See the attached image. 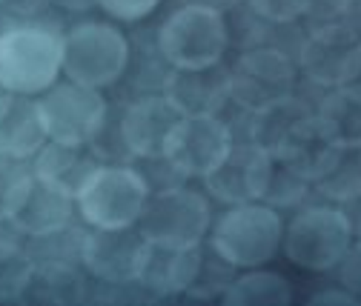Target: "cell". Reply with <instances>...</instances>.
<instances>
[{
    "label": "cell",
    "instance_id": "6da1fadb",
    "mask_svg": "<svg viewBox=\"0 0 361 306\" xmlns=\"http://www.w3.org/2000/svg\"><path fill=\"white\" fill-rule=\"evenodd\" d=\"M63 75V34L47 23L0 32V86L15 95H43Z\"/></svg>",
    "mask_w": 361,
    "mask_h": 306
},
{
    "label": "cell",
    "instance_id": "7a4b0ae2",
    "mask_svg": "<svg viewBox=\"0 0 361 306\" xmlns=\"http://www.w3.org/2000/svg\"><path fill=\"white\" fill-rule=\"evenodd\" d=\"M284 221L279 209L261 200L235 203L224 212L209 235L212 252L233 269L267 267L281 249Z\"/></svg>",
    "mask_w": 361,
    "mask_h": 306
},
{
    "label": "cell",
    "instance_id": "3957f363",
    "mask_svg": "<svg viewBox=\"0 0 361 306\" xmlns=\"http://www.w3.org/2000/svg\"><path fill=\"white\" fill-rule=\"evenodd\" d=\"M355 243L353 221L341 206L319 203L301 209L284 229L281 246L290 264L304 272H333Z\"/></svg>",
    "mask_w": 361,
    "mask_h": 306
},
{
    "label": "cell",
    "instance_id": "277c9868",
    "mask_svg": "<svg viewBox=\"0 0 361 306\" xmlns=\"http://www.w3.org/2000/svg\"><path fill=\"white\" fill-rule=\"evenodd\" d=\"M149 198L147 178L123 163H101L80 186L75 206L83 224L92 229H126L135 227Z\"/></svg>",
    "mask_w": 361,
    "mask_h": 306
},
{
    "label": "cell",
    "instance_id": "5b68a950",
    "mask_svg": "<svg viewBox=\"0 0 361 306\" xmlns=\"http://www.w3.org/2000/svg\"><path fill=\"white\" fill-rule=\"evenodd\" d=\"M227 20L218 9L204 4H184L164 20L158 32V49L172 69L215 66L227 55Z\"/></svg>",
    "mask_w": 361,
    "mask_h": 306
},
{
    "label": "cell",
    "instance_id": "8992f818",
    "mask_svg": "<svg viewBox=\"0 0 361 306\" xmlns=\"http://www.w3.org/2000/svg\"><path fill=\"white\" fill-rule=\"evenodd\" d=\"M129 66V43L112 23L86 20L63 34V75L72 83L104 89Z\"/></svg>",
    "mask_w": 361,
    "mask_h": 306
},
{
    "label": "cell",
    "instance_id": "52a82bcc",
    "mask_svg": "<svg viewBox=\"0 0 361 306\" xmlns=\"http://www.w3.org/2000/svg\"><path fill=\"white\" fill-rule=\"evenodd\" d=\"M212 224L209 200L187 186H169L158 195H149L138 217V232L149 243L161 246H201Z\"/></svg>",
    "mask_w": 361,
    "mask_h": 306
},
{
    "label": "cell",
    "instance_id": "ba28073f",
    "mask_svg": "<svg viewBox=\"0 0 361 306\" xmlns=\"http://www.w3.org/2000/svg\"><path fill=\"white\" fill-rule=\"evenodd\" d=\"M47 138L72 146H92L106 129V98L80 83H55L37 101Z\"/></svg>",
    "mask_w": 361,
    "mask_h": 306
},
{
    "label": "cell",
    "instance_id": "9c48e42d",
    "mask_svg": "<svg viewBox=\"0 0 361 306\" xmlns=\"http://www.w3.org/2000/svg\"><path fill=\"white\" fill-rule=\"evenodd\" d=\"M227 72L230 101H235L241 109L252 115L295 95V63L281 49H247Z\"/></svg>",
    "mask_w": 361,
    "mask_h": 306
},
{
    "label": "cell",
    "instance_id": "30bf717a",
    "mask_svg": "<svg viewBox=\"0 0 361 306\" xmlns=\"http://www.w3.org/2000/svg\"><path fill=\"white\" fill-rule=\"evenodd\" d=\"M235 146L233 129L218 115L178 117L164 144V160L180 178H207Z\"/></svg>",
    "mask_w": 361,
    "mask_h": 306
},
{
    "label": "cell",
    "instance_id": "8fae6325",
    "mask_svg": "<svg viewBox=\"0 0 361 306\" xmlns=\"http://www.w3.org/2000/svg\"><path fill=\"white\" fill-rule=\"evenodd\" d=\"M298 63L301 72L324 89L355 83L361 77V32L353 23L315 26L301 43Z\"/></svg>",
    "mask_w": 361,
    "mask_h": 306
},
{
    "label": "cell",
    "instance_id": "7c38bea8",
    "mask_svg": "<svg viewBox=\"0 0 361 306\" xmlns=\"http://www.w3.org/2000/svg\"><path fill=\"white\" fill-rule=\"evenodd\" d=\"M75 198L52 186L49 181L37 178L35 172H20L18 181L9 186L0 212L9 215V221L26 238H52L63 232L72 221Z\"/></svg>",
    "mask_w": 361,
    "mask_h": 306
},
{
    "label": "cell",
    "instance_id": "4fadbf2b",
    "mask_svg": "<svg viewBox=\"0 0 361 306\" xmlns=\"http://www.w3.org/2000/svg\"><path fill=\"white\" fill-rule=\"evenodd\" d=\"M147 238L138 227L92 229L80 238V264L106 286H135Z\"/></svg>",
    "mask_w": 361,
    "mask_h": 306
},
{
    "label": "cell",
    "instance_id": "5bb4252c",
    "mask_svg": "<svg viewBox=\"0 0 361 306\" xmlns=\"http://www.w3.org/2000/svg\"><path fill=\"white\" fill-rule=\"evenodd\" d=\"M164 98L180 117L221 115L230 101V72L221 63L207 69H172L164 80Z\"/></svg>",
    "mask_w": 361,
    "mask_h": 306
},
{
    "label": "cell",
    "instance_id": "9a60e30c",
    "mask_svg": "<svg viewBox=\"0 0 361 306\" xmlns=\"http://www.w3.org/2000/svg\"><path fill=\"white\" fill-rule=\"evenodd\" d=\"M204 252L201 246H161L149 243L144 249L141 267H138V283L149 298H172V295H187L192 286L198 269H201Z\"/></svg>",
    "mask_w": 361,
    "mask_h": 306
},
{
    "label": "cell",
    "instance_id": "2e32d148",
    "mask_svg": "<svg viewBox=\"0 0 361 306\" xmlns=\"http://www.w3.org/2000/svg\"><path fill=\"white\" fill-rule=\"evenodd\" d=\"M267 158H269V152L255 146L252 141L235 144L233 152L224 158V163L204 178L207 192H212V198L230 203V206L261 200Z\"/></svg>",
    "mask_w": 361,
    "mask_h": 306
},
{
    "label": "cell",
    "instance_id": "e0dca14e",
    "mask_svg": "<svg viewBox=\"0 0 361 306\" xmlns=\"http://www.w3.org/2000/svg\"><path fill=\"white\" fill-rule=\"evenodd\" d=\"M175 106L164 95H149L135 101L121 117V144L132 158H164V144L172 126L178 123Z\"/></svg>",
    "mask_w": 361,
    "mask_h": 306
},
{
    "label": "cell",
    "instance_id": "ac0fdd59",
    "mask_svg": "<svg viewBox=\"0 0 361 306\" xmlns=\"http://www.w3.org/2000/svg\"><path fill=\"white\" fill-rule=\"evenodd\" d=\"M338 144L333 141V135L324 129V123L319 120V115L310 112L307 117H301L290 132L281 138V144L273 149L293 172H298L304 181L315 184L322 174L333 166L336 155H338Z\"/></svg>",
    "mask_w": 361,
    "mask_h": 306
},
{
    "label": "cell",
    "instance_id": "d6986e66",
    "mask_svg": "<svg viewBox=\"0 0 361 306\" xmlns=\"http://www.w3.org/2000/svg\"><path fill=\"white\" fill-rule=\"evenodd\" d=\"M47 129L40 120L37 101L29 95H0V158L26 160L35 158L47 144Z\"/></svg>",
    "mask_w": 361,
    "mask_h": 306
},
{
    "label": "cell",
    "instance_id": "ffe728a7",
    "mask_svg": "<svg viewBox=\"0 0 361 306\" xmlns=\"http://www.w3.org/2000/svg\"><path fill=\"white\" fill-rule=\"evenodd\" d=\"M101 166V155L92 146H72L47 141L43 149L35 155V174L49 181L69 198H78L80 186L89 181V174Z\"/></svg>",
    "mask_w": 361,
    "mask_h": 306
},
{
    "label": "cell",
    "instance_id": "44dd1931",
    "mask_svg": "<svg viewBox=\"0 0 361 306\" xmlns=\"http://www.w3.org/2000/svg\"><path fill=\"white\" fill-rule=\"evenodd\" d=\"M20 300L72 306V303L86 300V283L80 272L72 264H66V260H35Z\"/></svg>",
    "mask_w": 361,
    "mask_h": 306
},
{
    "label": "cell",
    "instance_id": "7402d4cb",
    "mask_svg": "<svg viewBox=\"0 0 361 306\" xmlns=\"http://www.w3.org/2000/svg\"><path fill=\"white\" fill-rule=\"evenodd\" d=\"M221 300L227 306H287L293 303V286L281 272L255 267L233 278Z\"/></svg>",
    "mask_w": 361,
    "mask_h": 306
},
{
    "label": "cell",
    "instance_id": "603a6c76",
    "mask_svg": "<svg viewBox=\"0 0 361 306\" xmlns=\"http://www.w3.org/2000/svg\"><path fill=\"white\" fill-rule=\"evenodd\" d=\"M319 120L333 135L338 146H361V83H347L330 95L319 106Z\"/></svg>",
    "mask_w": 361,
    "mask_h": 306
},
{
    "label": "cell",
    "instance_id": "cb8c5ba5",
    "mask_svg": "<svg viewBox=\"0 0 361 306\" xmlns=\"http://www.w3.org/2000/svg\"><path fill=\"white\" fill-rule=\"evenodd\" d=\"M327 200L333 203H353L361 198V146H341L333 166L315 181Z\"/></svg>",
    "mask_w": 361,
    "mask_h": 306
},
{
    "label": "cell",
    "instance_id": "d4e9b609",
    "mask_svg": "<svg viewBox=\"0 0 361 306\" xmlns=\"http://www.w3.org/2000/svg\"><path fill=\"white\" fill-rule=\"evenodd\" d=\"M307 115H310V109H307L295 95L287 98V101H281V103H276V106H269V109H261V112L252 115L250 141H252L255 146L267 149V152H273V149L281 144V138L290 132V129H293L301 117H307Z\"/></svg>",
    "mask_w": 361,
    "mask_h": 306
},
{
    "label": "cell",
    "instance_id": "484cf974",
    "mask_svg": "<svg viewBox=\"0 0 361 306\" xmlns=\"http://www.w3.org/2000/svg\"><path fill=\"white\" fill-rule=\"evenodd\" d=\"M310 189V181H304L298 172H293L276 152H269L267 158V172H264V186H261V203L284 209L295 206Z\"/></svg>",
    "mask_w": 361,
    "mask_h": 306
},
{
    "label": "cell",
    "instance_id": "4316f807",
    "mask_svg": "<svg viewBox=\"0 0 361 306\" xmlns=\"http://www.w3.org/2000/svg\"><path fill=\"white\" fill-rule=\"evenodd\" d=\"M32 267H35V260L23 249L0 257V300H20L26 281L32 275Z\"/></svg>",
    "mask_w": 361,
    "mask_h": 306
},
{
    "label": "cell",
    "instance_id": "83f0119b",
    "mask_svg": "<svg viewBox=\"0 0 361 306\" xmlns=\"http://www.w3.org/2000/svg\"><path fill=\"white\" fill-rule=\"evenodd\" d=\"M215 255V252H212ZM230 264L227 260H221L218 255L215 257H207L204 255V260H201V269H198V275H195V281H192V286L187 289V295H192V298H215V295H224V289L230 286Z\"/></svg>",
    "mask_w": 361,
    "mask_h": 306
},
{
    "label": "cell",
    "instance_id": "f1b7e54d",
    "mask_svg": "<svg viewBox=\"0 0 361 306\" xmlns=\"http://www.w3.org/2000/svg\"><path fill=\"white\" fill-rule=\"evenodd\" d=\"M315 0H250V9L269 23H293L301 15H310Z\"/></svg>",
    "mask_w": 361,
    "mask_h": 306
},
{
    "label": "cell",
    "instance_id": "f546056e",
    "mask_svg": "<svg viewBox=\"0 0 361 306\" xmlns=\"http://www.w3.org/2000/svg\"><path fill=\"white\" fill-rule=\"evenodd\" d=\"M161 0H98V6L112 15L115 20L123 23H135V20H144L158 9Z\"/></svg>",
    "mask_w": 361,
    "mask_h": 306
},
{
    "label": "cell",
    "instance_id": "4dcf8cb0",
    "mask_svg": "<svg viewBox=\"0 0 361 306\" xmlns=\"http://www.w3.org/2000/svg\"><path fill=\"white\" fill-rule=\"evenodd\" d=\"M338 275H341V286H347L353 295L361 298V249L358 246H353L338 264Z\"/></svg>",
    "mask_w": 361,
    "mask_h": 306
},
{
    "label": "cell",
    "instance_id": "1f68e13d",
    "mask_svg": "<svg viewBox=\"0 0 361 306\" xmlns=\"http://www.w3.org/2000/svg\"><path fill=\"white\" fill-rule=\"evenodd\" d=\"M20 241H23V232L9 221L6 212H0V257L20 252Z\"/></svg>",
    "mask_w": 361,
    "mask_h": 306
},
{
    "label": "cell",
    "instance_id": "d6a6232c",
    "mask_svg": "<svg viewBox=\"0 0 361 306\" xmlns=\"http://www.w3.org/2000/svg\"><path fill=\"white\" fill-rule=\"evenodd\" d=\"M361 298L358 295H353L347 286H333V289H322V292H315L312 298H310V303H344V306H355Z\"/></svg>",
    "mask_w": 361,
    "mask_h": 306
},
{
    "label": "cell",
    "instance_id": "836d02e7",
    "mask_svg": "<svg viewBox=\"0 0 361 306\" xmlns=\"http://www.w3.org/2000/svg\"><path fill=\"white\" fill-rule=\"evenodd\" d=\"M49 4H55L66 12H89L92 6H98V0H49Z\"/></svg>",
    "mask_w": 361,
    "mask_h": 306
},
{
    "label": "cell",
    "instance_id": "e575fe53",
    "mask_svg": "<svg viewBox=\"0 0 361 306\" xmlns=\"http://www.w3.org/2000/svg\"><path fill=\"white\" fill-rule=\"evenodd\" d=\"M353 232H355V243H353V246H358V249H361V217H358V224L353 227Z\"/></svg>",
    "mask_w": 361,
    "mask_h": 306
},
{
    "label": "cell",
    "instance_id": "d590c367",
    "mask_svg": "<svg viewBox=\"0 0 361 306\" xmlns=\"http://www.w3.org/2000/svg\"><path fill=\"white\" fill-rule=\"evenodd\" d=\"M0 6H6V0H0Z\"/></svg>",
    "mask_w": 361,
    "mask_h": 306
},
{
    "label": "cell",
    "instance_id": "8d00e7d4",
    "mask_svg": "<svg viewBox=\"0 0 361 306\" xmlns=\"http://www.w3.org/2000/svg\"><path fill=\"white\" fill-rule=\"evenodd\" d=\"M358 83H361V77H358Z\"/></svg>",
    "mask_w": 361,
    "mask_h": 306
}]
</instances>
